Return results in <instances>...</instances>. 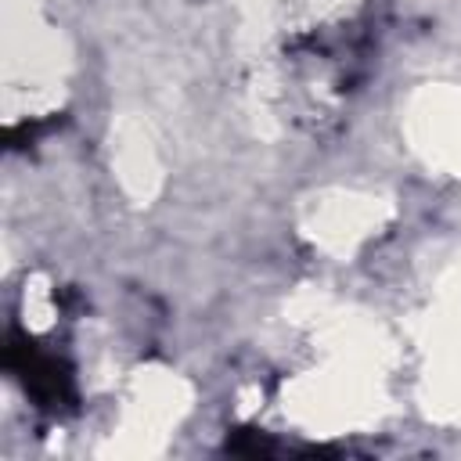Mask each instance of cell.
<instances>
[{
    "mask_svg": "<svg viewBox=\"0 0 461 461\" xmlns=\"http://www.w3.org/2000/svg\"><path fill=\"white\" fill-rule=\"evenodd\" d=\"M4 367L22 382V389L36 400V407H43V411H72L76 407L72 367L58 353L40 349V342H32L29 335H22V331L7 335Z\"/></svg>",
    "mask_w": 461,
    "mask_h": 461,
    "instance_id": "6da1fadb",
    "label": "cell"
}]
</instances>
